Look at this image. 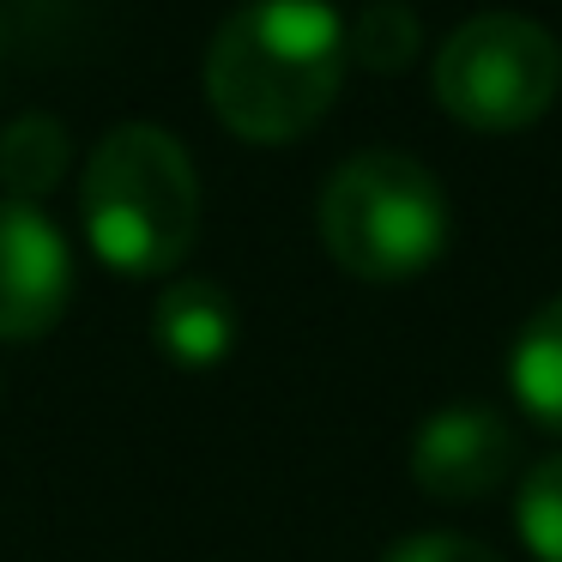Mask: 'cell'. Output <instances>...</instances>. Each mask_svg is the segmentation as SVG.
<instances>
[{"label":"cell","instance_id":"1","mask_svg":"<svg viewBox=\"0 0 562 562\" xmlns=\"http://www.w3.org/2000/svg\"><path fill=\"white\" fill-rule=\"evenodd\" d=\"M345 86V25L327 0H243L206 49V98L248 146L303 139Z\"/></svg>","mask_w":562,"mask_h":562},{"label":"cell","instance_id":"2","mask_svg":"<svg viewBox=\"0 0 562 562\" xmlns=\"http://www.w3.org/2000/svg\"><path fill=\"white\" fill-rule=\"evenodd\" d=\"M79 218L103 267L164 279L200 236V176L182 139L158 122H122L98 139L79 176Z\"/></svg>","mask_w":562,"mask_h":562},{"label":"cell","instance_id":"3","mask_svg":"<svg viewBox=\"0 0 562 562\" xmlns=\"http://www.w3.org/2000/svg\"><path fill=\"white\" fill-rule=\"evenodd\" d=\"M321 243L363 284L417 279L448 248V194L412 151H357L321 188Z\"/></svg>","mask_w":562,"mask_h":562},{"label":"cell","instance_id":"4","mask_svg":"<svg viewBox=\"0 0 562 562\" xmlns=\"http://www.w3.org/2000/svg\"><path fill=\"white\" fill-rule=\"evenodd\" d=\"M562 43L526 13H477L441 43L436 103L472 134H520L557 103Z\"/></svg>","mask_w":562,"mask_h":562},{"label":"cell","instance_id":"5","mask_svg":"<svg viewBox=\"0 0 562 562\" xmlns=\"http://www.w3.org/2000/svg\"><path fill=\"white\" fill-rule=\"evenodd\" d=\"M74 255L43 206L0 194V339H43L67 315Z\"/></svg>","mask_w":562,"mask_h":562},{"label":"cell","instance_id":"6","mask_svg":"<svg viewBox=\"0 0 562 562\" xmlns=\"http://www.w3.org/2000/svg\"><path fill=\"white\" fill-rule=\"evenodd\" d=\"M514 472V429L490 405H448L412 436V477L436 502H484Z\"/></svg>","mask_w":562,"mask_h":562},{"label":"cell","instance_id":"7","mask_svg":"<svg viewBox=\"0 0 562 562\" xmlns=\"http://www.w3.org/2000/svg\"><path fill=\"white\" fill-rule=\"evenodd\" d=\"M151 339L176 369H218L236 345V303L212 279H176L151 303Z\"/></svg>","mask_w":562,"mask_h":562},{"label":"cell","instance_id":"8","mask_svg":"<svg viewBox=\"0 0 562 562\" xmlns=\"http://www.w3.org/2000/svg\"><path fill=\"white\" fill-rule=\"evenodd\" d=\"M67 164H74V139H67V122L55 115H19V122L0 127V188L7 200H49L55 188L67 182Z\"/></svg>","mask_w":562,"mask_h":562},{"label":"cell","instance_id":"9","mask_svg":"<svg viewBox=\"0 0 562 562\" xmlns=\"http://www.w3.org/2000/svg\"><path fill=\"white\" fill-rule=\"evenodd\" d=\"M508 387L520 400V412H532L544 429L562 436V296H550L520 327V339L508 351Z\"/></svg>","mask_w":562,"mask_h":562},{"label":"cell","instance_id":"10","mask_svg":"<svg viewBox=\"0 0 562 562\" xmlns=\"http://www.w3.org/2000/svg\"><path fill=\"white\" fill-rule=\"evenodd\" d=\"M417 49H424V25L405 0H369L345 25V61L369 67V74H400V67H412Z\"/></svg>","mask_w":562,"mask_h":562},{"label":"cell","instance_id":"11","mask_svg":"<svg viewBox=\"0 0 562 562\" xmlns=\"http://www.w3.org/2000/svg\"><path fill=\"white\" fill-rule=\"evenodd\" d=\"M514 526H520L526 550L538 562H562V453L538 460L520 477V496H514Z\"/></svg>","mask_w":562,"mask_h":562},{"label":"cell","instance_id":"12","mask_svg":"<svg viewBox=\"0 0 562 562\" xmlns=\"http://www.w3.org/2000/svg\"><path fill=\"white\" fill-rule=\"evenodd\" d=\"M381 562H502V557L490 544H477V538H460V532H412Z\"/></svg>","mask_w":562,"mask_h":562}]
</instances>
